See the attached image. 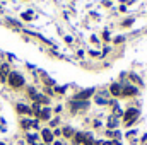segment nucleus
<instances>
[{"label": "nucleus", "mask_w": 147, "mask_h": 145, "mask_svg": "<svg viewBox=\"0 0 147 145\" xmlns=\"http://www.w3.org/2000/svg\"><path fill=\"white\" fill-rule=\"evenodd\" d=\"M34 145H46V144H34Z\"/></svg>", "instance_id": "obj_28"}, {"label": "nucleus", "mask_w": 147, "mask_h": 145, "mask_svg": "<svg viewBox=\"0 0 147 145\" xmlns=\"http://www.w3.org/2000/svg\"><path fill=\"white\" fill-rule=\"evenodd\" d=\"M0 145H5V144H2V142H0Z\"/></svg>", "instance_id": "obj_29"}, {"label": "nucleus", "mask_w": 147, "mask_h": 145, "mask_svg": "<svg viewBox=\"0 0 147 145\" xmlns=\"http://www.w3.org/2000/svg\"><path fill=\"white\" fill-rule=\"evenodd\" d=\"M82 145H94V137L91 135V133H87V137H86V142Z\"/></svg>", "instance_id": "obj_14"}, {"label": "nucleus", "mask_w": 147, "mask_h": 145, "mask_svg": "<svg viewBox=\"0 0 147 145\" xmlns=\"http://www.w3.org/2000/svg\"><path fill=\"white\" fill-rule=\"evenodd\" d=\"M31 126H33V121H31V119H21V128L29 130Z\"/></svg>", "instance_id": "obj_12"}, {"label": "nucleus", "mask_w": 147, "mask_h": 145, "mask_svg": "<svg viewBox=\"0 0 147 145\" xmlns=\"http://www.w3.org/2000/svg\"><path fill=\"white\" fill-rule=\"evenodd\" d=\"M103 38H105L106 41H110V33H105V34H103Z\"/></svg>", "instance_id": "obj_24"}, {"label": "nucleus", "mask_w": 147, "mask_h": 145, "mask_svg": "<svg viewBox=\"0 0 147 145\" xmlns=\"http://www.w3.org/2000/svg\"><path fill=\"white\" fill-rule=\"evenodd\" d=\"M134 24V19L130 17V19H125L123 22H121V28H128V26H132Z\"/></svg>", "instance_id": "obj_15"}, {"label": "nucleus", "mask_w": 147, "mask_h": 145, "mask_svg": "<svg viewBox=\"0 0 147 145\" xmlns=\"http://www.w3.org/2000/svg\"><path fill=\"white\" fill-rule=\"evenodd\" d=\"M50 116H51V109H50V108H41L39 114H38V119L46 121V119H50Z\"/></svg>", "instance_id": "obj_9"}, {"label": "nucleus", "mask_w": 147, "mask_h": 145, "mask_svg": "<svg viewBox=\"0 0 147 145\" xmlns=\"http://www.w3.org/2000/svg\"><path fill=\"white\" fill-rule=\"evenodd\" d=\"M123 41H125V38H123V36L115 38V43H116V44H120V43H123Z\"/></svg>", "instance_id": "obj_18"}, {"label": "nucleus", "mask_w": 147, "mask_h": 145, "mask_svg": "<svg viewBox=\"0 0 147 145\" xmlns=\"http://www.w3.org/2000/svg\"><path fill=\"white\" fill-rule=\"evenodd\" d=\"M55 91H57V92H58V94H63V92H65V91H67V87H57V89H55Z\"/></svg>", "instance_id": "obj_19"}, {"label": "nucleus", "mask_w": 147, "mask_h": 145, "mask_svg": "<svg viewBox=\"0 0 147 145\" xmlns=\"http://www.w3.org/2000/svg\"><path fill=\"white\" fill-rule=\"evenodd\" d=\"M58 135H62V130H55L53 132V137H58Z\"/></svg>", "instance_id": "obj_23"}, {"label": "nucleus", "mask_w": 147, "mask_h": 145, "mask_svg": "<svg viewBox=\"0 0 147 145\" xmlns=\"http://www.w3.org/2000/svg\"><path fill=\"white\" fill-rule=\"evenodd\" d=\"M16 109H17V113H21V114H33L31 108H29V106H26V104H17Z\"/></svg>", "instance_id": "obj_10"}, {"label": "nucleus", "mask_w": 147, "mask_h": 145, "mask_svg": "<svg viewBox=\"0 0 147 145\" xmlns=\"http://www.w3.org/2000/svg\"><path fill=\"white\" fill-rule=\"evenodd\" d=\"M55 145H62V144H60V142H55Z\"/></svg>", "instance_id": "obj_27"}, {"label": "nucleus", "mask_w": 147, "mask_h": 145, "mask_svg": "<svg viewBox=\"0 0 147 145\" xmlns=\"http://www.w3.org/2000/svg\"><path fill=\"white\" fill-rule=\"evenodd\" d=\"M28 140H29L31 144H34V142H36V135H28Z\"/></svg>", "instance_id": "obj_20"}, {"label": "nucleus", "mask_w": 147, "mask_h": 145, "mask_svg": "<svg viewBox=\"0 0 147 145\" xmlns=\"http://www.w3.org/2000/svg\"><path fill=\"white\" fill-rule=\"evenodd\" d=\"M110 94L115 96V97H121V84H118V82L111 84L110 85Z\"/></svg>", "instance_id": "obj_7"}, {"label": "nucleus", "mask_w": 147, "mask_h": 145, "mask_svg": "<svg viewBox=\"0 0 147 145\" xmlns=\"http://www.w3.org/2000/svg\"><path fill=\"white\" fill-rule=\"evenodd\" d=\"M86 137H87V133H84V132H75V135H74V144L82 145L86 142Z\"/></svg>", "instance_id": "obj_8"}, {"label": "nucleus", "mask_w": 147, "mask_h": 145, "mask_svg": "<svg viewBox=\"0 0 147 145\" xmlns=\"http://www.w3.org/2000/svg\"><path fill=\"white\" fill-rule=\"evenodd\" d=\"M31 14H33V12H24V15H22V17H24L26 21H29V19H33V15H31Z\"/></svg>", "instance_id": "obj_17"}, {"label": "nucleus", "mask_w": 147, "mask_h": 145, "mask_svg": "<svg viewBox=\"0 0 147 145\" xmlns=\"http://www.w3.org/2000/svg\"><path fill=\"white\" fill-rule=\"evenodd\" d=\"M89 55H91V56H103V55H101V53H99V51H91V53H89Z\"/></svg>", "instance_id": "obj_21"}, {"label": "nucleus", "mask_w": 147, "mask_h": 145, "mask_svg": "<svg viewBox=\"0 0 147 145\" xmlns=\"http://www.w3.org/2000/svg\"><path fill=\"white\" fill-rule=\"evenodd\" d=\"M116 125H118V119H116V116H111L110 121H108V128H116Z\"/></svg>", "instance_id": "obj_13"}, {"label": "nucleus", "mask_w": 147, "mask_h": 145, "mask_svg": "<svg viewBox=\"0 0 147 145\" xmlns=\"http://www.w3.org/2000/svg\"><path fill=\"white\" fill-rule=\"evenodd\" d=\"M91 41H92V43H99V41H98V38H96V36H91Z\"/></svg>", "instance_id": "obj_26"}, {"label": "nucleus", "mask_w": 147, "mask_h": 145, "mask_svg": "<svg viewBox=\"0 0 147 145\" xmlns=\"http://www.w3.org/2000/svg\"><path fill=\"white\" fill-rule=\"evenodd\" d=\"M94 94H96V89L89 87V89H84V91L77 92V94L74 96V101H89V97L94 96Z\"/></svg>", "instance_id": "obj_3"}, {"label": "nucleus", "mask_w": 147, "mask_h": 145, "mask_svg": "<svg viewBox=\"0 0 147 145\" xmlns=\"http://www.w3.org/2000/svg\"><path fill=\"white\" fill-rule=\"evenodd\" d=\"M130 79H132L134 82H137V84H142V80H140V77H139V75H135V73H130Z\"/></svg>", "instance_id": "obj_16"}, {"label": "nucleus", "mask_w": 147, "mask_h": 145, "mask_svg": "<svg viewBox=\"0 0 147 145\" xmlns=\"http://www.w3.org/2000/svg\"><path fill=\"white\" fill-rule=\"evenodd\" d=\"M62 135H63L65 138H74L75 132H74V128H70V126H67V128H63V130H62Z\"/></svg>", "instance_id": "obj_11"}, {"label": "nucleus", "mask_w": 147, "mask_h": 145, "mask_svg": "<svg viewBox=\"0 0 147 145\" xmlns=\"http://www.w3.org/2000/svg\"><path fill=\"white\" fill-rule=\"evenodd\" d=\"M139 94V89L135 85H123L121 87V97H134Z\"/></svg>", "instance_id": "obj_4"}, {"label": "nucleus", "mask_w": 147, "mask_h": 145, "mask_svg": "<svg viewBox=\"0 0 147 145\" xmlns=\"http://www.w3.org/2000/svg\"><path fill=\"white\" fill-rule=\"evenodd\" d=\"M51 126H57L58 125V118H55V119H51V123H50Z\"/></svg>", "instance_id": "obj_22"}, {"label": "nucleus", "mask_w": 147, "mask_h": 145, "mask_svg": "<svg viewBox=\"0 0 147 145\" xmlns=\"http://www.w3.org/2000/svg\"><path fill=\"white\" fill-rule=\"evenodd\" d=\"M7 82H9L10 87L19 89V87L24 85V77H22L21 73H17V72H10L9 73V77H7Z\"/></svg>", "instance_id": "obj_1"}, {"label": "nucleus", "mask_w": 147, "mask_h": 145, "mask_svg": "<svg viewBox=\"0 0 147 145\" xmlns=\"http://www.w3.org/2000/svg\"><path fill=\"white\" fill-rule=\"evenodd\" d=\"M41 137H43V142H45L46 145L51 144L53 138H55V137H53V132H51L50 128H43V130H41Z\"/></svg>", "instance_id": "obj_6"}, {"label": "nucleus", "mask_w": 147, "mask_h": 145, "mask_svg": "<svg viewBox=\"0 0 147 145\" xmlns=\"http://www.w3.org/2000/svg\"><path fill=\"white\" fill-rule=\"evenodd\" d=\"M70 108H72V113L84 111L86 108H89V101H72L70 103Z\"/></svg>", "instance_id": "obj_5"}, {"label": "nucleus", "mask_w": 147, "mask_h": 145, "mask_svg": "<svg viewBox=\"0 0 147 145\" xmlns=\"http://www.w3.org/2000/svg\"><path fill=\"white\" fill-rule=\"evenodd\" d=\"M94 145H106V142H101V140H98V142H94Z\"/></svg>", "instance_id": "obj_25"}, {"label": "nucleus", "mask_w": 147, "mask_h": 145, "mask_svg": "<svg viewBox=\"0 0 147 145\" xmlns=\"http://www.w3.org/2000/svg\"><path fill=\"white\" fill-rule=\"evenodd\" d=\"M137 118H139V109L137 108H128L123 113V123H125V126H132Z\"/></svg>", "instance_id": "obj_2"}]
</instances>
